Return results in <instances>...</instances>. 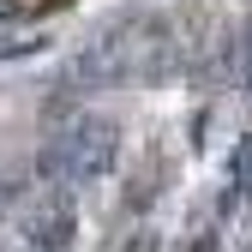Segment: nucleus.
<instances>
[{
  "label": "nucleus",
  "mask_w": 252,
  "mask_h": 252,
  "mask_svg": "<svg viewBox=\"0 0 252 252\" xmlns=\"http://www.w3.org/2000/svg\"><path fill=\"white\" fill-rule=\"evenodd\" d=\"M120 162V126L114 120H84L72 138L48 150V168H66L72 180H108Z\"/></svg>",
  "instance_id": "f257e3e1"
},
{
  "label": "nucleus",
  "mask_w": 252,
  "mask_h": 252,
  "mask_svg": "<svg viewBox=\"0 0 252 252\" xmlns=\"http://www.w3.org/2000/svg\"><path fill=\"white\" fill-rule=\"evenodd\" d=\"M78 234V210H72V192H48L36 204V216H30V240H36V252H66Z\"/></svg>",
  "instance_id": "f03ea898"
},
{
  "label": "nucleus",
  "mask_w": 252,
  "mask_h": 252,
  "mask_svg": "<svg viewBox=\"0 0 252 252\" xmlns=\"http://www.w3.org/2000/svg\"><path fill=\"white\" fill-rule=\"evenodd\" d=\"M126 252H156V234H150V228H138L132 240H126Z\"/></svg>",
  "instance_id": "7ed1b4c3"
},
{
  "label": "nucleus",
  "mask_w": 252,
  "mask_h": 252,
  "mask_svg": "<svg viewBox=\"0 0 252 252\" xmlns=\"http://www.w3.org/2000/svg\"><path fill=\"white\" fill-rule=\"evenodd\" d=\"M186 252H216V234H210V228H198V234H192V246H186Z\"/></svg>",
  "instance_id": "20e7f679"
},
{
  "label": "nucleus",
  "mask_w": 252,
  "mask_h": 252,
  "mask_svg": "<svg viewBox=\"0 0 252 252\" xmlns=\"http://www.w3.org/2000/svg\"><path fill=\"white\" fill-rule=\"evenodd\" d=\"M246 54H252V42H246ZM246 90H252V66H246Z\"/></svg>",
  "instance_id": "39448f33"
}]
</instances>
